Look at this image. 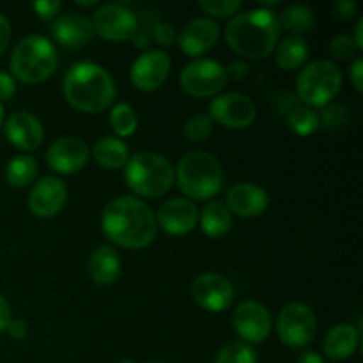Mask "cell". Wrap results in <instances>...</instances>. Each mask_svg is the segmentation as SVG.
<instances>
[{
  "mask_svg": "<svg viewBox=\"0 0 363 363\" xmlns=\"http://www.w3.org/2000/svg\"><path fill=\"white\" fill-rule=\"evenodd\" d=\"M347 113H350V110L344 105H340V103H330V105L325 106L321 116H319V123L325 124L328 130H340L347 123V117H350Z\"/></svg>",
  "mask_w": 363,
  "mask_h": 363,
  "instance_id": "obj_33",
  "label": "cell"
},
{
  "mask_svg": "<svg viewBox=\"0 0 363 363\" xmlns=\"http://www.w3.org/2000/svg\"><path fill=\"white\" fill-rule=\"evenodd\" d=\"M50 30H52L53 39L67 50L84 48L94 35L91 20L80 13H73V11L57 16Z\"/></svg>",
  "mask_w": 363,
  "mask_h": 363,
  "instance_id": "obj_20",
  "label": "cell"
},
{
  "mask_svg": "<svg viewBox=\"0 0 363 363\" xmlns=\"http://www.w3.org/2000/svg\"><path fill=\"white\" fill-rule=\"evenodd\" d=\"M14 94H16V80L13 74L0 71V103L11 99Z\"/></svg>",
  "mask_w": 363,
  "mask_h": 363,
  "instance_id": "obj_39",
  "label": "cell"
},
{
  "mask_svg": "<svg viewBox=\"0 0 363 363\" xmlns=\"http://www.w3.org/2000/svg\"><path fill=\"white\" fill-rule=\"evenodd\" d=\"M131 41H133L135 48H138V50H145L149 46L147 34H144V32H140V30L133 35V39H131Z\"/></svg>",
  "mask_w": 363,
  "mask_h": 363,
  "instance_id": "obj_46",
  "label": "cell"
},
{
  "mask_svg": "<svg viewBox=\"0 0 363 363\" xmlns=\"http://www.w3.org/2000/svg\"><path fill=\"white\" fill-rule=\"evenodd\" d=\"M342 87V71L333 60L318 59L303 67L296 80L298 98L308 108H325Z\"/></svg>",
  "mask_w": 363,
  "mask_h": 363,
  "instance_id": "obj_7",
  "label": "cell"
},
{
  "mask_svg": "<svg viewBox=\"0 0 363 363\" xmlns=\"http://www.w3.org/2000/svg\"><path fill=\"white\" fill-rule=\"evenodd\" d=\"M13 314H11V307L6 301V298L0 294V332H6L7 326H9Z\"/></svg>",
  "mask_w": 363,
  "mask_h": 363,
  "instance_id": "obj_44",
  "label": "cell"
},
{
  "mask_svg": "<svg viewBox=\"0 0 363 363\" xmlns=\"http://www.w3.org/2000/svg\"><path fill=\"white\" fill-rule=\"evenodd\" d=\"M91 158V149L82 138L62 137L57 138L46 151V162L57 174L71 176L84 169Z\"/></svg>",
  "mask_w": 363,
  "mask_h": 363,
  "instance_id": "obj_15",
  "label": "cell"
},
{
  "mask_svg": "<svg viewBox=\"0 0 363 363\" xmlns=\"http://www.w3.org/2000/svg\"><path fill=\"white\" fill-rule=\"evenodd\" d=\"M215 363H259V357L250 344L230 340L220 347Z\"/></svg>",
  "mask_w": 363,
  "mask_h": 363,
  "instance_id": "obj_31",
  "label": "cell"
},
{
  "mask_svg": "<svg viewBox=\"0 0 363 363\" xmlns=\"http://www.w3.org/2000/svg\"><path fill=\"white\" fill-rule=\"evenodd\" d=\"M4 130H6L7 140L21 151H34L43 144V138H45L41 121L30 112L13 113L4 124Z\"/></svg>",
  "mask_w": 363,
  "mask_h": 363,
  "instance_id": "obj_21",
  "label": "cell"
},
{
  "mask_svg": "<svg viewBox=\"0 0 363 363\" xmlns=\"http://www.w3.org/2000/svg\"><path fill=\"white\" fill-rule=\"evenodd\" d=\"M199 7L206 14H211L215 18H227L240 11L241 2L240 0H202Z\"/></svg>",
  "mask_w": 363,
  "mask_h": 363,
  "instance_id": "obj_34",
  "label": "cell"
},
{
  "mask_svg": "<svg viewBox=\"0 0 363 363\" xmlns=\"http://www.w3.org/2000/svg\"><path fill=\"white\" fill-rule=\"evenodd\" d=\"M287 124H289L291 131L296 133L298 137H311L319 130L321 123H319V113L308 106H296L287 116Z\"/></svg>",
  "mask_w": 363,
  "mask_h": 363,
  "instance_id": "obj_29",
  "label": "cell"
},
{
  "mask_svg": "<svg viewBox=\"0 0 363 363\" xmlns=\"http://www.w3.org/2000/svg\"><path fill=\"white\" fill-rule=\"evenodd\" d=\"M124 179L135 195L156 199L165 195L176 181L174 167L165 156L158 152L142 151L130 156L124 167Z\"/></svg>",
  "mask_w": 363,
  "mask_h": 363,
  "instance_id": "obj_5",
  "label": "cell"
},
{
  "mask_svg": "<svg viewBox=\"0 0 363 363\" xmlns=\"http://www.w3.org/2000/svg\"><path fill=\"white\" fill-rule=\"evenodd\" d=\"M87 272L96 286H112V284L117 282L121 275L119 254L110 245H101V247H98L91 254Z\"/></svg>",
  "mask_w": 363,
  "mask_h": 363,
  "instance_id": "obj_23",
  "label": "cell"
},
{
  "mask_svg": "<svg viewBox=\"0 0 363 363\" xmlns=\"http://www.w3.org/2000/svg\"><path fill=\"white\" fill-rule=\"evenodd\" d=\"M172 67L169 53L163 50H147L133 62L130 71L131 84L144 92H152L167 82Z\"/></svg>",
  "mask_w": 363,
  "mask_h": 363,
  "instance_id": "obj_14",
  "label": "cell"
},
{
  "mask_svg": "<svg viewBox=\"0 0 363 363\" xmlns=\"http://www.w3.org/2000/svg\"><path fill=\"white\" fill-rule=\"evenodd\" d=\"M181 87L194 98L218 96L227 87L225 66L213 59H195L181 71Z\"/></svg>",
  "mask_w": 363,
  "mask_h": 363,
  "instance_id": "obj_9",
  "label": "cell"
},
{
  "mask_svg": "<svg viewBox=\"0 0 363 363\" xmlns=\"http://www.w3.org/2000/svg\"><path fill=\"white\" fill-rule=\"evenodd\" d=\"M279 21L280 28L287 30L291 35L301 38V35L308 34L314 28L315 14L308 6H303V4H291V6H287L282 11V14L279 16Z\"/></svg>",
  "mask_w": 363,
  "mask_h": 363,
  "instance_id": "obj_27",
  "label": "cell"
},
{
  "mask_svg": "<svg viewBox=\"0 0 363 363\" xmlns=\"http://www.w3.org/2000/svg\"><path fill=\"white\" fill-rule=\"evenodd\" d=\"M6 332L9 333V337H13L14 340L25 339L28 333V325L23 321V319H11V323H9V326H7Z\"/></svg>",
  "mask_w": 363,
  "mask_h": 363,
  "instance_id": "obj_41",
  "label": "cell"
},
{
  "mask_svg": "<svg viewBox=\"0 0 363 363\" xmlns=\"http://www.w3.org/2000/svg\"><path fill=\"white\" fill-rule=\"evenodd\" d=\"M103 234L117 247L142 250L155 241L156 216L142 199L133 195L116 197L101 213Z\"/></svg>",
  "mask_w": 363,
  "mask_h": 363,
  "instance_id": "obj_1",
  "label": "cell"
},
{
  "mask_svg": "<svg viewBox=\"0 0 363 363\" xmlns=\"http://www.w3.org/2000/svg\"><path fill=\"white\" fill-rule=\"evenodd\" d=\"M119 363H135V362L131 360V358H123V360H121Z\"/></svg>",
  "mask_w": 363,
  "mask_h": 363,
  "instance_id": "obj_50",
  "label": "cell"
},
{
  "mask_svg": "<svg viewBox=\"0 0 363 363\" xmlns=\"http://www.w3.org/2000/svg\"><path fill=\"white\" fill-rule=\"evenodd\" d=\"M152 39L162 46H172L174 43L177 41V32L170 23L158 21V23L152 27Z\"/></svg>",
  "mask_w": 363,
  "mask_h": 363,
  "instance_id": "obj_37",
  "label": "cell"
},
{
  "mask_svg": "<svg viewBox=\"0 0 363 363\" xmlns=\"http://www.w3.org/2000/svg\"><path fill=\"white\" fill-rule=\"evenodd\" d=\"M4 126V106L2 103H0V128Z\"/></svg>",
  "mask_w": 363,
  "mask_h": 363,
  "instance_id": "obj_49",
  "label": "cell"
},
{
  "mask_svg": "<svg viewBox=\"0 0 363 363\" xmlns=\"http://www.w3.org/2000/svg\"><path fill=\"white\" fill-rule=\"evenodd\" d=\"M183 133L186 137V140L194 142V144L208 140L213 133V121L206 113H197V116L190 117L186 121V124L183 128Z\"/></svg>",
  "mask_w": 363,
  "mask_h": 363,
  "instance_id": "obj_32",
  "label": "cell"
},
{
  "mask_svg": "<svg viewBox=\"0 0 363 363\" xmlns=\"http://www.w3.org/2000/svg\"><path fill=\"white\" fill-rule=\"evenodd\" d=\"M233 328L247 344H259L272 332V315L259 301H243L233 312Z\"/></svg>",
  "mask_w": 363,
  "mask_h": 363,
  "instance_id": "obj_13",
  "label": "cell"
},
{
  "mask_svg": "<svg viewBox=\"0 0 363 363\" xmlns=\"http://www.w3.org/2000/svg\"><path fill=\"white\" fill-rule=\"evenodd\" d=\"M277 333L284 346L291 350H303L318 335L315 312L300 301L287 303L277 319Z\"/></svg>",
  "mask_w": 363,
  "mask_h": 363,
  "instance_id": "obj_8",
  "label": "cell"
},
{
  "mask_svg": "<svg viewBox=\"0 0 363 363\" xmlns=\"http://www.w3.org/2000/svg\"><path fill=\"white\" fill-rule=\"evenodd\" d=\"M67 199V188L59 177H41L28 194V209L38 218H53L62 211Z\"/></svg>",
  "mask_w": 363,
  "mask_h": 363,
  "instance_id": "obj_16",
  "label": "cell"
},
{
  "mask_svg": "<svg viewBox=\"0 0 363 363\" xmlns=\"http://www.w3.org/2000/svg\"><path fill=\"white\" fill-rule=\"evenodd\" d=\"M66 101L84 113H101L117 96L112 74L94 62H77L67 69L62 82Z\"/></svg>",
  "mask_w": 363,
  "mask_h": 363,
  "instance_id": "obj_3",
  "label": "cell"
},
{
  "mask_svg": "<svg viewBox=\"0 0 363 363\" xmlns=\"http://www.w3.org/2000/svg\"><path fill=\"white\" fill-rule=\"evenodd\" d=\"M110 126L117 137H131L138 128V117L128 103H117L110 110Z\"/></svg>",
  "mask_w": 363,
  "mask_h": 363,
  "instance_id": "obj_30",
  "label": "cell"
},
{
  "mask_svg": "<svg viewBox=\"0 0 363 363\" xmlns=\"http://www.w3.org/2000/svg\"><path fill=\"white\" fill-rule=\"evenodd\" d=\"M92 30L105 41H131L140 30L138 16L128 6L119 2L105 4L94 13L91 20Z\"/></svg>",
  "mask_w": 363,
  "mask_h": 363,
  "instance_id": "obj_10",
  "label": "cell"
},
{
  "mask_svg": "<svg viewBox=\"0 0 363 363\" xmlns=\"http://www.w3.org/2000/svg\"><path fill=\"white\" fill-rule=\"evenodd\" d=\"M279 14L262 7L234 14L225 28L229 48L248 60H262L272 55L279 43Z\"/></svg>",
  "mask_w": 363,
  "mask_h": 363,
  "instance_id": "obj_2",
  "label": "cell"
},
{
  "mask_svg": "<svg viewBox=\"0 0 363 363\" xmlns=\"http://www.w3.org/2000/svg\"><path fill=\"white\" fill-rule=\"evenodd\" d=\"M59 64V55L45 35L32 34L21 39L11 55V71L13 78L27 85L41 84L53 74Z\"/></svg>",
  "mask_w": 363,
  "mask_h": 363,
  "instance_id": "obj_6",
  "label": "cell"
},
{
  "mask_svg": "<svg viewBox=\"0 0 363 363\" xmlns=\"http://www.w3.org/2000/svg\"><path fill=\"white\" fill-rule=\"evenodd\" d=\"M11 34H13V32H11L9 20L0 13V55H2V53L7 50V46H9Z\"/></svg>",
  "mask_w": 363,
  "mask_h": 363,
  "instance_id": "obj_43",
  "label": "cell"
},
{
  "mask_svg": "<svg viewBox=\"0 0 363 363\" xmlns=\"http://www.w3.org/2000/svg\"><path fill=\"white\" fill-rule=\"evenodd\" d=\"M209 119L229 130H245L257 116L255 103L241 92L220 94L209 103Z\"/></svg>",
  "mask_w": 363,
  "mask_h": 363,
  "instance_id": "obj_11",
  "label": "cell"
},
{
  "mask_svg": "<svg viewBox=\"0 0 363 363\" xmlns=\"http://www.w3.org/2000/svg\"><path fill=\"white\" fill-rule=\"evenodd\" d=\"M225 71H227V78H233V80L236 82L243 80V78L248 74V67L243 60H233V62L225 67Z\"/></svg>",
  "mask_w": 363,
  "mask_h": 363,
  "instance_id": "obj_42",
  "label": "cell"
},
{
  "mask_svg": "<svg viewBox=\"0 0 363 363\" xmlns=\"http://www.w3.org/2000/svg\"><path fill=\"white\" fill-rule=\"evenodd\" d=\"M360 335L362 333L354 328V325H350V323H340V325L333 326V328L326 333L325 342H323L325 354L330 360H347V358L353 357L354 351L358 350Z\"/></svg>",
  "mask_w": 363,
  "mask_h": 363,
  "instance_id": "obj_22",
  "label": "cell"
},
{
  "mask_svg": "<svg viewBox=\"0 0 363 363\" xmlns=\"http://www.w3.org/2000/svg\"><path fill=\"white\" fill-rule=\"evenodd\" d=\"M38 177V162L34 156H14L6 167V179L11 186L25 188L32 184Z\"/></svg>",
  "mask_w": 363,
  "mask_h": 363,
  "instance_id": "obj_28",
  "label": "cell"
},
{
  "mask_svg": "<svg viewBox=\"0 0 363 363\" xmlns=\"http://www.w3.org/2000/svg\"><path fill=\"white\" fill-rule=\"evenodd\" d=\"M191 296L201 308L218 314L233 305L234 287L220 273H202L191 284Z\"/></svg>",
  "mask_w": 363,
  "mask_h": 363,
  "instance_id": "obj_12",
  "label": "cell"
},
{
  "mask_svg": "<svg viewBox=\"0 0 363 363\" xmlns=\"http://www.w3.org/2000/svg\"><path fill=\"white\" fill-rule=\"evenodd\" d=\"M218 23L208 16H201L184 25V28L177 35V43L184 55L201 57L218 43Z\"/></svg>",
  "mask_w": 363,
  "mask_h": 363,
  "instance_id": "obj_18",
  "label": "cell"
},
{
  "mask_svg": "<svg viewBox=\"0 0 363 363\" xmlns=\"http://www.w3.org/2000/svg\"><path fill=\"white\" fill-rule=\"evenodd\" d=\"M147 363H163V362H147Z\"/></svg>",
  "mask_w": 363,
  "mask_h": 363,
  "instance_id": "obj_51",
  "label": "cell"
},
{
  "mask_svg": "<svg viewBox=\"0 0 363 363\" xmlns=\"http://www.w3.org/2000/svg\"><path fill=\"white\" fill-rule=\"evenodd\" d=\"M298 363H326V360L321 354L315 353V351H305L298 358Z\"/></svg>",
  "mask_w": 363,
  "mask_h": 363,
  "instance_id": "obj_45",
  "label": "cell"
},
{
  "mask_svg": "<svg viewBox=\"0 0 363 363\" xmlns=\"http://www.w3.org/2000/svg\"><path fill=\"white\" fill-rule=\"evenodd\" d=\"M269 195L255 183H238L227 191L225 206L230 215L241 218H255L268 209Z\"/></svg>",
  "mask_w": 363,
  "mask_h": 363,
  "instance_id": "obj_19",
  "label": "cell"
},
{
  "mask_svg": "<svg viewBox=\"0 0 363 363\" xmlns=\"http://www.w3.org/2000/svg\"><path fill=\"white\" fill-rule=\"evenodd\" d=\"M308 43L303 38L287 35L275 46V62L284 71H296L305 66L308 59Z\"/></svg>",
  "mask_w": 363,
  "mask_h": 363,
  "instance_id": "obj_24",
  "label": "cell"
},
{
  "mask_svg": "<svg viewBox=\"0 0 363 363\" xmlns=\"http://www.w3.org/2000/svg\"><path fill=\"white\" fill-rule=\"evenodd\" d=\"M92 156L103 169L119 170L126 167L128 160H130V149L121 138L101 137L94 144Z\"/></svg>",
  "mask_w": 363,
  "mask_h": 363,
  "instance_id": "obj_25",
  "label": "cell"
},
{
  "mask_svg": "<svg viewBox=\"0 0 363 363\" xmlns=\"http://www.w3.org/2000/svg\"><path fill=\"white\" fill-rule=\"evenodd\" d=\"M32 7H34L35 14H38L41 20L52 21L57 18L62 4H60L59 0H38V2L32 4Z\"/></svg>",
  "mask_w": 363,
  "mask_h": 363,
  "instance_id": "obj_38",
  "label": "cell"
},
{
  "mask_svg": "<svg viewBox=\"0 0 363 363\" xmlns=\"http://www.w3.org/2000/svg\"><path fill=\"white\" fill-rule=\"evenodd\" d=\"M332 16L335 20L342 21V23H347V21L353 20L357 16V4L353 0H337V2L332 4Z\"/></svg>",
  "mask_w": 363,
  "mask_h": 363,
  "instance_id": "obj_36",
  "label": "cell"
},
{
  "mask_svg": "<svg viewBox=\"0 0 363 363\" xmlns=\"http://www.w3.org/2000/svg\"><path fill=\"white\" fill-rule=\"evenodd\" d=\"M201 229L209 238H222L233 227V215L227 206L220 201H211L201 213Z\"/></svg>",
  "mask_w": 363,
  "mask_h": 363,
  "instance_id": "obj_26",
  "label": "cell"
},
{
  "mask_svg": "<svg viewBox=\"0 0 363 363\" xmlns=\"http://www.w3.org/2000/svg\"><path fill=\"white\" fill-rule=\"evenodd\" d=\"M362 32H363V18H360V20H358V23H357V28H354V43H357V46H358V50H363V35H362Z\"/></svg>",
  "mask_w": 363,
  "mask_h": 363,
  "instance_id": "obj_47",
  "label": "cell"
},
{
  "mask_svg": "<svg viewBox=\"0 0 363 363\" xmlns=\"http://www.w3.org/2000/svg\"><path fill=\"white\" fill-rule=\"evenodd\" d=\"M199 222V209L194 201L184 197L169 199L156 215V225L170 236H184L191 233Z\"/></svg>",
  "mask_w": 363,
  "mask_h": 363,
  "instance_id": "obj_17",
  "label": "cell"
},
{
  "mask_svg": "<svg viewBox=\"0 0 363 363\" xmlns=\"http://www.w3.org/2000/svg\"><path fill=\"white\" fill-rule=\"evenodd\" d=\"M350 78L351 84L354 85L357 92H363V60L358 57L350 67Z\"/></svg>",
  "mask_w": 363,
  "mask_h": 363,
  "instance_id": "obj_40",
  "label": "cell"
},
{
  "mask_svg": "<svg viewBox=\"0 0 363 363\" xmlns=\"http://www.w3.org/2000/svg\"><path fill=\"white\" fill-rule=\"evenodd\" d=\"M176 181L184 199L208 201L216 197L223 186V169L216 156L206 151H191L177 163Z\"/></svg>",
  "mask_w": 363,
  "mask_h": 363,
  "instance_id": "obj_4",
  "label": "cell"
},
{
  "mask_svg": "<svg viewBox=\"0 0 363 363\" xmlns=\"http://www.w3.org/2000/svg\"><path fill=\"white\" fill-rule=\"evenodd\" d=\"M330 52H332V55L335 57V59L351 60L358 52H360V50H358L353 35L340 34L332 39V43H330Z\"/></svg>",
  "mask_w": 363,
  "mask_h": 363,
  "instance_id": "obj_35",
  "label": "cell"
},
{
  "mask_svg": "<svg viewBox=\"0 0 363 363\" xmlns=\"http://www.w3.org/2000/svg\"><path fill=\"white\" fill-rule=\"evenodd\" d=\"M74 4L80 7H96L98 6V0H87V2H85V0H77Z\"/></svg>",
  "mask_w": 363,
  "mask_h": 363,
  "instance_id": "obj_48",
  "label": "cell"
}]
</instances>
